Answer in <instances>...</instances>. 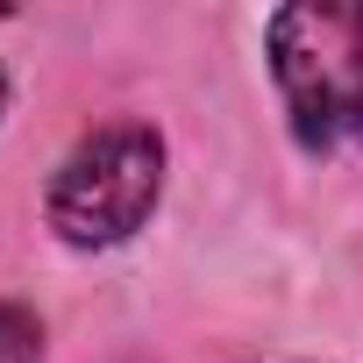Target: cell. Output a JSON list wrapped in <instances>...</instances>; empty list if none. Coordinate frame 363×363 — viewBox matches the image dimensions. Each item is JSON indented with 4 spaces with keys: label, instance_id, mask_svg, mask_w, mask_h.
<instances>
[{
    "label": "cell",
    "instance_id": "1",
    "mask_svg": "<svg viewBox=\"0 0 363 363\" xmlns=\"http://www.w3.org/2000/svg\"><path fill=\"white\" fill-rule=\"evenodd\" d=\"M271 72L313 157L363 143V0H299L271 15Z\"/></svg>",
    "mask_w": 363,
    "mask_h": 363
},
{
    "label": "cell",
    "instance_id": "4",
    "mask_svg": "<svg viewBox=\"0 0 363 363\" xmlns=\"http://www.w3.org/2000/svg\"><path fill=\"white\" fill-rule=\"evenodd\" d=\"M0 107H8V79H0Z\"/></svg>",
    "mask_w": 363,
    "mask_h": 363
},
{
    "label": "cell",
    "instance_id": "3",
    "mask_svg": "<svg viewBox=\"0 0 363 363\" xmlns=\"http://www.w3.org/2000/svg\"><path fill=\"white\" fill-rule=\"evenodd\" d=\"M0 363H43V320L15 299H0Z\"/></svg>",
    "mask_w": 363,
    "mask_h": 363
},
{
    "label": "cell",
    "instance_id": "2",
    "mask_svg": "<svg viewBox=\"0 0 363 363\" xmlns=\"http://www.w3.org/2000/svg\"><path fill=\"white\" fill-rule=\"evenodd\" d=\"M164 193V143L143 121L93 128L50 178V228L72 250H114L128 242Z\"/></svg>",
    "mask_w": 363,
    "mask_h": 363
}]
</instances>
